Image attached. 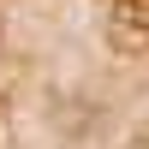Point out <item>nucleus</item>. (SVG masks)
I'll return each mask as SVG.
<instances>
[{
	"instance_id": "obj_1",
	"label": "nucleus",
	"mask_w": 149,
	"mask_h": 149,
	"mask_svg": "<svg viewBox=\"0 0 149 149\" xmlns=\"http://www.w3.org/2000/svg\"><path fill=\"white\" fill-rule=\"evenodd\" d=\"M107 12L125 36H149V0H107Z\"/></svg>"
}]
</instances>
